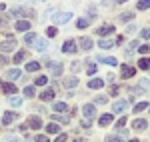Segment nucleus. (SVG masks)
I'll use <instances>...</instances> for the list:
<instances>
[{
    "label": "nucleus",
    "mask_w": 150,
    "mask_h": 142,
    "mask_svg": "<svg viewBox=\"0 0 150 142\" xmlns=\"http://www.w3.org/2000/svg\"><path fill=\"white\" fill-rule=\"evenodd\" d=\"M54 114H64V112H68V104L66 102H54Z\"/></svg>",
    "instance_id": "obj_7"
},
{
    "label": "nucleus",
    "mask_w": 150,
    "mask_h": 142,
    "mask_svg": "<svg viewBox=\"0 0 150 142\" xmlns=\"http://www.w3.org/2000/svg\"><path fill=\"white\" fill-rule=\"evenodd\" d=\"M28 126L34 128V130H38V128H42V120L38 118V116H30V118H28Z\"/></svg>",
    "instance_id": "obj_10"
},
{
    "label": "nucleus",
    "mask_w": 150,
    "mask_h": 142,
    "mask_svg": "<svg viewBox=\"0 0 150 142\" xmlns=\"http://www.w3.org/2000/svg\"><path fill=\"white\" fill-rule=\"evenodd\" d=\"M16 30H20V32L30 30V22H28V20H18V22H16Z\"/></svg>",
    "instance_id": "obj_17"
},
{
    "label": "nucleus",
    "mask_w": 150,
    "mask_h": 142,
    "mask_svg": "<svg viewBox=\"0 0 150 142\" xmlns=\"http://www.w3.org/2000/svg\"><path fill=\"white\" fill-rule=\"evenodd\" d=\"M82 114H84L86 120H92L94 116H96V108H94V104H84V106H82Z\"/></svg>",
    "instance_id": "obj_3"
},
{
    "label": "nucleus",
    "mask_w": 150,
    "mask_h": 142,
    "mask_svg": "<svg viewBox=\"0 0 150 142\" xmlns=\"http://www.w3.org/2000/svg\"><path fill=\"white\" fill-rule=\"evenodd\" d=\"M140 36H142L144 40H148L150 38V28H142V30H140Z\"/></svg>",
    "instance_id": "obj_36"
},
{
    "label": "nucleus",
    "mask_w": 150,
    "mask_h": 142,
    "mask_svg": "<svg viewBox=\"0 0 150 142\" xmlns=\"http://www.w3.org/2000/svg\"><path fill=\"white\" fill-rule=\"evenodd\" d=\"M14 118H16V112H6V114L2 116V124H10Z\"/></svg>",
    "instance_id": "obj_22"
},
{
    "label": "nucleus",
    "mask_w": 150,
    "mask_h": 142,
    "mask_svg": "<svg viewBox=\"0 0 150 142\" xmlns=\"http://www.w3.org/2000/svg\"><path fill=\"white\" fill-rule=\"evenodd\" d=\"M24 42H26V44H32V42H36V34H34V32H28V34L24 36Z\"/></svg>",
    "instance_id": "obj_27"
},
{
    "label": "nucleus",
    "mask_w": 150,
    "mask_h": 142,
    "mask_svg": "<svg viewBox=\"0 0 150 142\" xmlns=\"http://www.w3.org/2000/svg\"><path fill=\"white\" fill-rule=\"evenodd\" d=\"M104 86V80L100 78H92V80H88V88H92V90H100Z\"/></svg>",
    "instance_id": "obj_12"
},
{
    "label": "nucleus",
    "mask_w": 150,
    "mask_h": 142,
    "mask_svg": "<svg viewBox=\"0 0 150 142\" xmlns=\"http://www.w3.org/2000/svg\"><path fill=\"white\" fill-rule=\"evenodd\" d=\"M132 18H134L132 12H122V14H120V20H122V22H128V20H132Z\"/></svg>",
    "instance_id": "obj_32"
},
{
    "label": "nucleus",
    "mask_w": 150,
    "mask_h": 142,
    "mask_svg": "<svg viewBox=\"0 0 150 142\" xmlns=\"http://www.w3.org/2000/svg\"><path fill=\"white\" fill-rule=\"evenodd\" d=\"M72 70H74V72L80 70V62H72Z\"/></svg>",
    "instance_id": "obj_45"
},
{
    "label": "nucleus",
    "mask_w": 150,
    "mask_h": 142,
    "mask_svg": "<svg viewBox=\"0 0 150 142\" xmlns=\"http://www.w3.org/2000/svg\"><path fill=\"white\" fill-rule=\"evenodd\" d=\"M78 28H86V26H90V18H80L78 22H76Z\"/></svg>",
    "instance_id": "obj_31"
},
{
    "label": "nucleus",
    "mask_w": 150,
    "mask_h": 142,
    "mask_svg": "<svg viewBox=\"0 0 150 142\" xmlns=\"http://www.w3.org/2000/svg\"><path fill=\"white\" fill-rule=\"evenodd\" d=\"M148 108V102H138L136 106H134V112H142V110H146Z\"/></svg>",
    "instance_id": "obj_34"
},
{
    "label": "nucleus",
    "mask_w": 150,
    "mask_h": 142,
    "mask_svg": "<svg viewBox=\"0 0 150 142\" xmlns=\"http://www.w3.org/2000/svg\"><path fill=\"white\" fill-rule=\"evenodd\" d=\"M126 108H128V100H118V102H114V106H112V112H118V114H122Z\"/></svg>",
    "instance_id": "obj_5"
},
{
    "label": "nucleus",
    "mask_w": 150,
    "mask_h": 142,
    "mask_svg": "<svg viewBox=\"0 0 150 142\" xmlns=\"http://www.w3.org/2000/svg\"><path fill=\"white\" fill-rule=\"evenodd\" d=\"M112 32H114V26L112 24H104V26L98 28V34L100 36H108V34H112Z\"/></svg>",
    "instance_id": "obj_11"
},
{
    "label": "nucleus",
    "mask_w": 150,
    "mask_h": 142,
    "mask_svg": "<svg viewBox=\"0 0 150 142\" xmlns=\"http://www.w3.org/2000/svg\"><path fill=\"white\" fill-rule=\"evenodd\" d=\"M6 142H22V140H18V138H14V136H8V138H6Z\"/></svg>",
    "instance_id": "obj_47"
},
{
    "label": "nucleus",
    "mask_w": 150,
    "mask_h": 142,
    "mask_svg": "<svg viewBox=\"0 0 150 142\" xmlns=\"http://www.w3.org/2000/svg\"><path fill=\"white\" fill-rule=\"evenodd\" d=\"M46 48H48L46 40H38V38H36V50H38V52H44Z\"/></svg>",
    "instance_id": "obj_24"
},
{
    "label": "nucleus",
    "mask_w": 150,
    "mask_h": 142,
    "mask_svg": "<svg viewBox=\"0 0 150 142\" xmlns=\"http://www.w3.org/2000/svg\"><path fill=\"white\" fill-rule=\"evenodd\" d=\"M62 52H64V54H76V52H78L76 42H74V40H66V42L62 44Z\"/></svg>",
    "instance_id": "obj_2"
},
{
    "label": "nucleus",
    "mask_w": 150,
    "mask_h": 142,
    "mask_svg": "<svg viewBox=\"0 0 150 142\" xmlns=\"http://www.w3.org/2000/svg\"><path fill=\"white\" fill-rule=\"evenodd\" d=\"M86 72H88V74H94V72H96V64H88Z\"/></svg>",
    "instance_id": "obj_40"
},
{
    "label": "nucleus",
    "mask_w": 150,
    "mask_h": 142,
    "mask_svg": "<svg viewBox=\"0 0 150 142\" xmlns=\"http://www.w3.org/2000/svg\"><path fill=\"white\" fill-rule=\"evenodd\" d=\"M132 128H134V130H144V128H148V122L144 118H136L132 122Z\"/></svg>",
    "instance_id": "obj_9"
},
{
    "label": "nucleus",
    "mask_w": 150,
    "mask_h": 142,
    "mask_svg": "<svg viewBox=\"0 0 150 142\" xmlns=\"http://www.w3.org/2000/svg\"><path fill=\"white\" fill-rule=\"evenodd\" d=\"M76 84H78V78L70 76V78H66V80H64V88H74Z\"/></svg>",
    "instance_id": "obj_23"
},
{
    "label": "nucleus",
    "mask_w": 150,
    "mask_h": 142,
    "mask_svg": "<svg viewBox=\"0 0 150 142\" xmlns=\"http://www.w3.org/2000/svg\"><path fill=\"white\" fill-rule=\"evenodd\" d=\"M80 126H84V128H90V120H86V118H84V120L80 122Z\"/></svg>",
    "instance_id": "obj_46"
},
{
    "label": "nucleus",
    "mask_w": 150,
    "mask_h": 142,
    "mask_svg": "<svg viewBox=\"0 0 150 142\" xmlns=\"http://www.w3.org/2000/svg\"><path fill=\"white\" fill-rule=\"evenodd\" d=\"M46 66H48V70L52 72L54 76H58V74H62V64H60V62H48Z\"/></svg>",
    "instance_id": "obj_6"
},
{
    "label": "nucleus",
    "mask_w": 150,
    "mask_h": 142,
    "mask_svg": "<svg viewBox=\"0 0 150 142\" xmlns=\"http://www.w3.org/2000/svg\"><path fill=\"white\" fill-rule=\"evenodd\" d=\"M98 62H104V64H108V66H116V64H118V60L112 58V56H98Z\"/></svg>",
    "instance_id": "obj_16"
},
{
    "label": "nucleus",
    "mask_w": 150,
    "mask_h": 142,
    "mask_svg": "<svg viewBox=\"0 0 150 142\" xmlns=\"http://www.w3.org/2000/svg\"><path fill=\"white\" fill-rule=\"evenodd\" d=\"M134 74H136V68L134 66H128V64L122 66V78H132Z\"/></svg>",
    "instance_id": "obj_8"
},
{
    "label": "nucleus",
    "mask_w": 150,
    "mask_h": 142,
    "mask_svg": "<svg viewBox=\"0 0 150 142\" xmlns=\"http://www.w3.org/2000/svg\"><path fill=\"white\" fill-rule=\"evenodd\" d=\"M36 142H48V138L42 136V134H38V136H36Z\"/></svg>",
    "instance_id": "obj_44"
},
{
    "label": "nucleus",
    "mask_w": 150,
    "mask_h": 142,
    "mask_svg": "<svg viewBox=\"0 0 150 142\" xmlns=\"http://www.w3.org/2000/svg\"><path fill=\"white\" fill-rule=\"evenodd\" d=\"M6 76H8L10 80H16V78H20V76H22V70H18V68H12V70L6 72Z\"/></svg>",
    "instance_id": "obj_20"
},
{
    "label": "nucleus",
    "mask_w": 150,
    "mask_h": 142,
    "mask_svg": "<svg viewBox=\"0 0 150 142\" xmlns=\"http://www.w3.org/2000/svg\"><path fill=\"white\" fill-rule=\"evenodd\" d=\"M24 94H26V96H32V98H34L36 88H34V86H26V88H24Z\"/></svg>",
    "instance_id": "obj_35"
},
{
    "label": "nucleus",
    "mask_w": 150,
    "mask_h": 142,
    "mask_svg": "<svg viewBox=\"0 0 150 142\" xmlns=\"http://www.w3.org/2000/svg\"><path fill=\"white\" fill-rule=\"evenodd\" d=\"M150 8V0H138V10H148Z\"/></svg>",
    "instance_id": "obj_29"
},
{
    "label": "nucleus",
    "mask_w": 150,
    "mask_h": 142,
    "mask_svg": "<svg viewBox=\"0 0 150 142\" xmlns=\"http://www.w3.org/2000/svg\"><path fill=\"white\" fill-rule=\"evenodd\" d=\"M70 18H72L70 12H58V14H54V22L56 24H66Z\"/></svg>",
    "instance_id": "obj_4"
},
{
    "label": "nucleus",
    "mask_w": 150,
    "mask_h": 142,
    "mask_svg": "<svg viewBox=\"0 0 150 142\" xmlns=\"http://www.w3.org/2000/svg\"><path fill=\"white\" fill-rule=\"evenodd\" d=\"M98 46H100V48H112V46H114V40H100Z\"/></svg>",
    "instance_id": "obj_30"
},
{
    "label": "nucleus",
    "mask_w": 150,
    "mask_h": 142,
    "mask_svg": "<svg viewBox=\"0 0 150 142\" xmlns=\"http://www.w3.org/2000/svg\"><path fill=\"white\" fill-rule=\"evenodd\" d=\"M24 58H26V52H16L14 54V64H20Z\"/></svg>",
    "instance_id": "obj_28"
},
{
    "label": "nucleus",
    "mask_w": 150,
    "mask_h": 142,
    "mask_svg": "<svg viewBox=\"0 0 150 142\" xmlns=\"http://www.w3.org/2000/svg\"><path fill=\"white\" fill-rule=\"evenodd\" d=\"M138 52H140V54H148L150 46H148V44H142V46H138Z\"/></svg>",
    "instance_id": "obj_38"
},
{
    "label": "nucleus",
    "mask_w": 150,
    "mask_h": 142,
    "mask_svg": "<svg viewBox=\"0 0 150 142\" xmlns=\"http://www.w3.org/2000/svg\"><path fill=\"white\" fill-rule=\"evenodd\" d=\"M2 10H4V4H0V12H2Z\"/></svg>",
    "instance_id": "obj_50"
},
{
    "label": "nucleus",
    "mask_w": 150,
    "mask_h": 142,
    "mask_svg": "<svg viewBox=\"0 0 150 142\" xmlns=\"http://www.w3.org/2000/svg\"><path fill=\"white\" fill-rule=\"evenodd\" d=\"M2 90H4V94H16V92H18L16 84H12V82H6L2 86Z\"/></svg>",
    "instance_id": "obj_15"
},
{
    "label": "nucleus",
    "mask_w": 150,
    "mask_h": 142,
    "mask_svg": "<svg viewBox=\"0 0 150 142\" xmlns=\"http://www.w3.org/2000/svg\"><path fill=\"white\" fill-rule=\"evenodd\" d=\"M74 142H86V140H84V138H76Z\"/></svg>",
    "instance_id": "obj_48"
},
{
    "label": "nucleus",
    "mask_w": 150,
    "mask_h": 142,
    "mask_svg": "<svg viewBox=\"0 0 150 142\" xmlns=\"http://www.w3.org/2000/svg\"><path fill=\"white\" fill-rule=\"evenodd\" d=\"M46 34H48V38H54V36L58 34V30H56V28H48V30H46Z\"/></svg>",
    "instance_id": "obj_39"
},
{
    "label": "nucleus",
    "mask_w": 150,
    "mask_h": 142,
    "mask_svg": "<svg viewBox=\"0 0 150 142\" xmlns=\"http://www.w3.org/2000/svg\"><path fill=\"white\" fill-rule=\"evenodd\" d=\"M16 46H18V44H16V40H14L12 36H8L6 40H2V42H0V50H2V52H12Z\"/></svg>",
    "instance_id": "obj_1"
},
{
    "label": "nucleus",
    "mask_w": 150,
    "mask_h": 142,
    "mask_svg": "<svg viewBox=\"0 0 150 142\" xmlns=\"http://www.w3.org/2000/svg\"><path fill=\"white\" fill-rule=\"evenodd\" d=\"M40 100H44V102H50V100H54V90H52V88H46V90L40 94Z\"/></svg>",
    "instance_id": "obj_14"
},
{
    "label": "nucleus",
    "mask_w": 150,
    "mask_h": 142,
    "mask_svg": "<svg viewBox=\"0 0 150 142\" xmlns=\"http://www.w3.org/2000/svg\"><path fill=\"white\" fill-rule=\"evenodd\" d=\"M80 48L82 50H92V38H88V36H84V38H80Z\"/></svg>",
    "instance_id": "obj_13"
},
{
    "label": "nucleus",
    "mask_w": 150,
    "mask_h": 142,
    "mask_svg": "<svg viewBox=\"0 0 150 142\" xmlns=\"http://www.w3.org/2000/svg\"><path fill=\"white\" fill-rule=\"evenodd\" d=\"M96 102L98 104H106V96H96Z\"/></svg>",
    "instance_id": "obj_42"
},
{
    "label": "nucleus",
    "mask_w": 150,
    "mask_h": 142,
    "mask_svg": "<svg viewBox=\"0 0 150 142\" xmlns=\"http://www.w3.org/2000/svg\"><path fill=\"white\" fill-rule=\"evenodd\" d=\"M124 124H126V116H122V118L116 122V128H118V130H122V128H124Z\"/></svg>",
    "instance_id": "obj_37"
},
{
    "label": "nucleus",
    "mask_w": 150,
    "mask_h": 142,
    "mask_svg": "<svg viewBox=\"0 0 150 142\" xmlns=\"http://www.w3.org/2000/svg\"><path fill=\"white\" fill-rule=\"evenodd\" d=\"M2 86H4V84H2V80H0V88H2Z\"/></svg>",
    "instance_id": "obj_52"
},
{
    "label": "nucleus",
    "mask_w": 150,
    "mask_h": 142,
    "mask_svg": "<svg viewBox=\"0 0 150 142\" xmlns=\"http://www.w3.org/2000/svg\"><path fill=\"white\" fill-rule=\"evenodd\" d=\"M46 82H48V78H46V76H36V80H34L36 86H44Z\"/></svg>",
    "instance_id": "obj_33"
},
{
    "label": "nucleus",
    "mask_w": 150,
    "mask_h": 142,
    "mask_svg": "<svg viewBox=\"0 0 150 142\" xmlns=\"http://www.w3.org/2000/svg\"><path fill=\"white\" fill-rule=\"evenodd\" d=\"M118 2H120V4H124V2H128V0H118Z\"/></svg>",
    "instance_id": "obj_49"
},
{
    "label": "nucleus",
    "mask_w": 150,
    "mask_h": 142,
    "mask_svg": "<svg viewBox=\"0 0 150 142\" xmlns=\"http://www.w3.org/2000/svg\"><path fill=\"white\" fill-rule=\"evenodd\" d=\"M130 142H140V140H136V138H132V140H130Z\"/></svg>",
    "instance_id": "obj_51"
},
{
    "label": "nucleus",
    "mask_w": 150,
    "mask_h": 142,
    "mask_svg": "<svg viewBox=\"0 0 150 142\" xmlns=\"http://www.w3.org/2000/svg\"><path fill=\"white\" fill-rule=\"evenodd\" d=\"M138 68L140 70H150V58H140L138 60Z\"/></svg>",
    "instance_id": "obj_21"
},
{
    "label": "nucleus",
    "mask_w": 150,
    "mask_h": 142,
    "mask_svg": "<svg viewBox=\"0 0 150 142\" xmlns=\"http://www.w3.org/2000/svg\"><path fill=\"white\" fill-rule=\"evenodd\" d=\"M8 102H10L12 106H20V104H22V98H20V96H10Z\"/></svg>",
    "instance_id": "obj_26"
},
{
    "label": "nucleus",
    "mask_w": 150,
    "mask_h": 142,
    "mask_svg": "<svg viewBox=\"0 0 150 142\" xmlns=\"http://www.w3.org/2000/svg\"><path fill=\"white\" fill-rule=\"evenodd\" d=\"M54 142H66V134H58V138Z\"/></svg>",
    "instance_id": "obj_43"
},
{
    "label": "nucleus",
    "mask_w": 150,
    "mask_h": 142,
    "mask_svg": "<svg viewBox=\"0 0 150 142\" xmlns=\"http://www.w3.org/2000/svg\"><path fill=\"white\" fill-rule=\"evenodd\" d=\"M106 142H122L118 136H106Z\"/></svg>",
    "instance_id": "obj_41"
},
{
    "label": "nucleus",
    "mask_w": 150,
    "mask_h": 142,
    "mask_svg": "<svg viewBox=\"0 0 150 142\" xmlns=\"http://www.w3.org/2000/svg\"><path fill=\"white\" fill-rule=\"evenodd\" d=\"M26 70H28V72H36V70H40V64H38L36 60H32V62H28V64H26Z\"/></svg>",
    "instance_id": "obj_25"
},
{
    "label": "nucleus",
    "mask_w": 150,
    "mask_h": 142,
    "mask_svg": "<svg viewBox=\"0 0 150 142\" xmlns=\"http://www.w3.org/2000/svg\"><path fill=\"white\" fill-rule=\"evenodd\" d=\"M112 120H114V116H112V114H102V116H100V120H98V124H100V126H108Z\"/></svg>",
    "instance_id": "obj_18"
},
{
    "label": "nucleus",
    "mask_w": 150,
    "mask_h": 142,
    "mask_svg": "<svg viewBox=\"0 0 150 142\" xmlns=\"http://www.w3.org/2000/svg\"><path fill=\"white\" fill-rule=\"evenodd\" d=\"M46 132L48 134H58V132H60V126H58L56 122H48L46 124Z\"/></svg>",
    "instance_id": "obj_19"
}]
</instances>
